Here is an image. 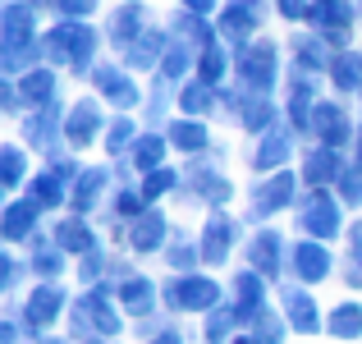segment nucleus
Returning a JSON list of instances; mask_svg holds the SVG:
<instances>
[{"instance_id":"nucleus-1","label":"nucleus","mask_w":362,"mask_h":344,"mask_svg":"<svg viewBox=\"0 0 362 344\" xmlns=\"http://www.w3.org/2000/svg\"><path fill=\"white\" fill-rule=\"evenodd\" d=\"M92 46H97V33H92L88 23H60L51 37H46V55L74 64V69H88Z\"/></svg>"},{"instance_id":"nucleus-2","label":"nucleus","mask_w":362,"mask_h":344,"mask_svg":"<svg viewBox=\"0 0 362 344\" xmlns=\"http://www.w3.org/2000/svg\"><path fill=\"white\" fill-rule=\"evenodd\" d=\"M165 299H170V308H179V312H202V308H211V303H221V285L206 280V275H184V280H170Z\"/></svg>"},{"instance_id":"nucleus-3","label":"nucleus","mask_w":362,"mask_h":344,"mask_svg":"<svg viewBox=\"0 0 362 344\" xmlns=\"http://www.w3.org/2000/svg\"><path fill=\"white\" fill-rule=\"evenodd\" d=\"M303 229L312 239H335L339 234V202L330 193H312L303 207Z\"/></svg>"},{"instance_id":"nucleus-4","label":"nucleus","mask_w":362,"mask_h":344,"mask_svg":"<svg viewBox=\"0 0 362 344\" xmlns=\"http://www.w3.org/2000/svg\"><path fill=\"white\" fill-rule=\"evenodd\" d=\"M293 188H298L293 170H280V175H271L266 184H257V193H252V216H271V212H280V207H289V202H293Z\"/></svg>"},{"instance_id":"nucleus-5","label":"nucleus","mask_w":362,"mask_h":344,"mask_svg":"<svg viewBox=\"0 0 362 344\" xmlns=\"http://www.w3.org/2000/svg\"><path fill=\"white\" fill-rule=\"evenodd\" d=\"M239 69H243L247 88L266 92V88L275 83V46H271V42H257V46H247V51H243V60H239Z\"/></svg>"},{"instance_id":"nucleus-6","label":"nucleus","mask_w":362,"mask_h":344,"mask_svg":"<svg viewBox=\"0 0 362 344\" xmlns=\"http://www.w3.org/2000/svg\"><path fill=\"white\" fill-rule=\"evenodd\" d=\"M97 129H101L97 101H78V106L69 110V120H64V138H69L74 147H88V142L97 138Z\"/></svg>"},{"instance_id":"nucleus-7","label":"nucleus","mask_w":362,"mask_h":344,"mask_svg":"<svg viewBox=\"0 0 362 344\" xmlns=\"http://www.w3.org/2000/svg\"><path fill=\"white\" fill-rule=\"evenodd\" d=\"M142 23H147V5H138V0L119 5L115 14H110V42H119V46H133V42L142 37Z\"/></svg>"},{"instance_id":"nucleus-8","label":"nucleus","mask_w":362,"mask_h":344,"mask_svg":"<svg viewBox=\"0 0 362 344\" xmlns=\"http://www.w3.org/2000/svg\"><path fill=\"white\" fill-rule=\"evenodd\" d=\"M64 308V294L55 289V285H42V289H33V299H28V326H51L55 317H60Z\"/></svg>"},{"instance_id":"nucleus-9","label":"nucleus","mask_w":362,"mask_h":344,"mask_svg":"<svg viewBox=\"0 0 362 344\" xmlns=\"http://www.w3.org/2000/svg\"><path fill=\"white\" fill-rule=\"evenodd\" d=\"M293 271H298V280H326L330 253L321 243H293Z\"/></svg>"},{"instance_id":"nucleus-10","label":"nucleus","mask_w":362,"mask_h":344,"mask_svg":"<svg viewBox=\"0 0 362 344\" xmlns=\"http://www.w3.org/2000/svg\"><path fill=\"white\" fill-rule=\"evenodd\" d=\"M129 243L138 248V253H156V248L165 243V216H160V212H142L138 221H133Z\"/></svg>"},{"instance_id":"nucleus-11","label":"nucleus","mask_w":362,"mask_h":344,"mask_svg":"<svg viewBox=\"0 0 362 344\" xmlns=\"http://www.w3.org/2000/svg\"><path fill=\"white\" fill-rule=\"evenodd\" d=\"M230 243H234V225L225 216H211L206 221V234H202V262H225L230 257Z\"/></svg>"},{"instance_id":"nucleus-12","label":"nucleus","mask_w":362,"mask_h":344,"mask_svg":"<svg viewBox=\"0 0 362 344\" xmlns=\"http://www.w3.org/2000/svg\"><path fill=\"white\" fill-rule=\"evenodd\" d=\"M284 312H289V321H293V331H303V336H312V331L321 326V317H317V303L308 299L303 289H284Z\"/></svg>"},{"instance_id":"nucleus-13","label":"nucleus","mask_w":362,"mask_h":344,"mask_svg":"<svg viewBox=\"0 0 362 344\" xmlns=\"http://www.w3.org/2000/svg\"><path fill=\"white\" fill-rule=\"evenodd\" d=\"M312 129L321 133L326 147H339V142L349 138V120H344V110H339V106H317V110H312Z\"/></svg>"},{"instance_id":"nucleus-14","label":"nucleus","mask_w":362,"mask_h":344,"mask_svg":"<svg viewBox=\"0 0 362 344\" xmlns=\"http://www.w3.org/2000/svg\"><path fill=\"white\" fill-rule=\"evenodd\" d=\"M252 23H257L252 0H239V5H230L221 14V33L230 37V42H247V37H252Z\"/></svg>"},{"instance_id":"nucleus-15","label":"nucleus","mask_w":362,"mask_h":344,"mask_svg":"<svg viewBox=\"0 0 362 344\" xmlns=\"http://www.w3.org/2000/svg\"><path fill=\"white\" fill-rule=\"evenodd\" d=\"M165 51H170V46H165V37H160V33H142L138 42L129 46V64H133V69H151V64H165Z\"/></svg>"},{"instance_id":"nucleus-16","label":"nucleus","mask_w":362,"mask_h":344,"mask_svg":"<svg viewBox=\"0 0 362 344\" xmlns=\"http://www.w3.org/2000/svg\"><path fill=\"white\" fill-rule=\"evenodd\" d=\"M78 308L92 317V326H97L101 336H115V331H119V317H115V308H110V294H106V289H92L88 299L78 303Z\"/></svg>"},{"instance_id":"nucleus-17","label":"nucleus","mask_w":362,"mask_h":344,"mask_svg":"<svg viewBox=\"0 0 362 344\" xmlns=\"http://www.w3.org/2000/svg\"><path fill=\"white\" fill-rule=\"evenodd\" d=\"M234 312H239V321H257V317H262V271H243L239 275V308H234Z\"/></svg>"},{"instance_id":"nucleus-18","label":"nucleus","mask_w":362,"mask_h":344,"mask_svg":"<svg viewBox=\"0 0 362 344\" xmlns=\"http://www.w3.org/2000/svg\"><path fill=\"white\" fill-rule=\"evenodd\" d=\"M303 175H308V184H330V179H344V170H339V156L335 147H317L308 156V166H303Z\"/></svg>"},{"instance_id":"nucleus-19","label":"nucleus","mask_w":362,"mask_h":344,"mask_svg":"<svg viewBox=\"0 0 362 344\" xmlns=\"http://www.w3.org/2000/svg\"><path fill=\"white\" fill-rule=\"evenodd\" d=\"M247 257H252V266L262 275H275V271H280V234L262 229V234L252 239V248H247Z\"/></svg>"},{"instance_id":"nucleus-20","label":"nucleus","mask_w":362,"mask_h":344,"mask_svg":"<svg viewBox=\"0 0 362 344\" xmlns=\"http://www.w3.org/2000/svg\"><path fill=\"white\" fill-rule=\"evenodd\" d=\"M37 212H42L37 202H9L5 207V221H0L5 239H28V234H33V225H37Z\"/></svg>"},{"instance_id":"nucleus-21","label":"nucleus","mask_w":362,"mask_h":344,"mask_svg":"<svg viewBox=\"0 0 362 344\" xmlns=\"http://www.w3.org/2000/svg\"><path fill=\"white\" fill-rule=\"evenodd\" d=\"M5 46H33V9L5 5Z\"/></svg>"},{"instance_id":"nucleus-22","label":"nucleus","mask_w":362,"mask_h":344,"mask_svg":"<svg viewBox=\"0 0 362 344\" xmlns=\"http://www.w3.org/2000/svg\"><path fill=\"white\" fill-rule=\"evenodd\" d=\"M97 88L106 92L115 106H138V88H133L119 69H110V64H106V69H97Z\"/></svg>"},{"instance_id":"nucleus-23","label":"nucleus","mask_w":362,"mask_h":344,"mask_svg":"<svg viewBox=\"0 0 362 344\" xmlns=\"http://www.w3.org/2000/svg\"><path fill=\"white\" fill-rule=\"evenodd\" d=\"M119 303L129 312H151V303H156V285L151 280H142V275H133V280H124V289H119Z\"/></svg>"},{"instance_id":"nucleus-24","label":"nucleus","mask_w":362,"mask_h":344,"mask_svg":"<svg viewBox=\"0 0 362 344\" xmlns=\"http://www.w3.org/2000/svg\"><path fill=\"white\" fill-rule=\"evenodd\" d=\"M55 243H60V253H92V229L83 221H60L55 225Z\"/></svg>"},{"instance_id":"nucleus-25","label":"nucleus","mask_w":362,"mask_h":344,"mask_svg":"<svg viewBox=\"0 0 362 344\" xmlns=\"http://www.w3.org/2000/svg\"><path fill=\"white\" fill-rule=\"evenodd\" d=\"M326 326H330V336H339V340H358L362 336V308L358 303H339Z\"/></svg>"},{"instance_id":"nucleus-26","label":"nucleus","mask_w":362,"mask_h":344,"mask_svg":"<svg viewBox=\"0 0 362 344\" xmlns=\"http://www.w3.org/2000/svg\"><path fill=\"white\" fill-rule=\"evenodd\" d=\"M284 156H289V133H266V142L257 147L252 166H257V170H280Z\"/></svg>"},{"instance_id":"nucleus-27","label":"nucleus","mask_w":362,"mask_h":344,"mask_svg":"<svg viewBox=\"0 0 362 344\" xmlns=\"http://www.w3.org/2000/svg\"><path fill=\"white\" fill-rule=\"evenodd\" d=\"M28 202H37L42 212H46V207H60V202H64V179L55 175V170L37 175V179H33V197H28Z\"/></svg>"},{"instance_id":"nucleus-28","label":"nucleus","mask_w":362,"mask_h":344,"mask_svg":"<svg viewBox=\"0 0 362 344\" xmlns=\"http://www.w3.org/2000/svg\"><path fill=\"white\" fill-rule=\"evenodd\" d=\"M101 188H106V170H83L78 188H74V212H92L101 197Z\"/></svg>"},{"instance_id":"nucleus-29","label":"nucleus","mask_w":362,"mask_h":344,"mask_svg":"<svg viewBox=\"0 0 362 344\" xmlns=\"http://www.w3.org/2000/svg\"><path fill=\"white\" fill-rule=\"evenodd\" d=\"M330 79H335V83H339L344 92L362 88V55H354V51L335 55V60H330Z\"/></svg>"},{"instance_id":"nucleus-30","label":"nucleus","mask_w":362,"mask_h":344,"mask_svg":"<svg viewBox=\"0 0 362 344\" xmlns=\"http://www.w3.org/2000/svg\"><path fill=\"white\" fill-rule=\"evenodd\" d=\"M170 142H175V147H184V151H202L211 138H206V129L197 120H179L175 129H170Z\"/></svg>"},{"instance_id":"nucleus-31","label":"nucleus","mask_w":362,"mask_h":344,"mask_svg":"<svg viewBox=\"0 0 362 344\" xmlns=\"http://www.w3.org/2000/svg\"><path fill=\"white\" fill-rule=\"evenodd\" d=\"M293 51H298V60L308 64V69H330V60H335V55L326 51V42H321V37H298V42H293Z\"/></svg>"},{"instance_id":"nucleus-32","label":"nucleus","mask_w":362,"mask_h":344,"mask_svg":"<svg viewBox=\"0 0 362 344\" xmlns=\"http://www.w3.org/2000/svg\"><path fill=\"white\" fill-rule=\"evenodd\" d=\"M23 97L51 106V97H55V74H51V69H33V74L23 79Z\"/></svg>"},{"instance_id":"nucleus-33","label":"nucleus","mask_w":362,"mask_h":344,"mask_svg":"<svg viewBox=\"0 0 362 344\" xmlns=\"http://www.w3.org/2000/svg\"><path fill=\"white\" fill-rule=\"evenodd\" d=\"M160 156H165V142L156 138V133H147V138H138V147H133V161H138V170H160Z\"/></svg>"},{"instance_id":"nucleus-34","label":"nucleus","mask_w":362,"mask_h":344,"mask_svg":"<svg viewBox=\"0 0 362 344\" xmlns=\"http://www.w3.org/2000/svg\"><path fill=\"white\" fill-rule=\"evenodd\" d=\"M225 69H230V55L221 51V46H206V55H202V83H221L225 79Z\"/></svg>"},{"instance_id":"nucleus-35","label":"nucleus","mask_w":362,"mask_h":344,"mask_svg":"<svg viewBox=\"0 0 362 344\" xmlns=\"http://www.w3.org/2000/svg\"><path fill=\"white\" fill-rule=\"evenodd\" d=\"M179 106H184L188 115L211 110V83H188V88H184V97H179Z\"/></svg>"},{"instance_id":"nucleus-36","label":"nucleus","mask_w":362,"mask_h":344,"mask_svg":"<svg viewBox=\"0 0 362 344\" xmlns=\"http://www.w3.org/2000/svg\"><path fill=\"white\" fill-rule=\"evenodd\" d=\"M0 179H5V188H18V179H23V151L18 147L0 151Z\"/></svg>"},{"instance_id":"nucleus-37","label":"nucleus","mask_w":362,"mask_h":344,"mask_svg":"<svg viewBox=\"0 0 362 344\" xmlns=\"http://www.w3.org/2000/svg\"><path fill=\"white\" fill-rule=\"evenodd\" d=\"M51 133H55V106H46L42 115H33V120H28V138H33L37 147H46V142H51Z\"/></svg>"},{"instance_id":"nucleus-38","label":"nucleus","mask_w":362,"mask_h":344,"mask_svg":"<svg viewBox=\"0 0 362 344\" xmlns=\"http://www.w3.org/2000/svg\"><path fill=\"white\" fill-rule=\"evenodd\" d=\"M271 101H266V97H252V101H247V106H243V124H247V129H271Z\"/></svg>"},{"instance_id":"nucleus-39","label":"nucleus","mask_w":362,"mask_h":344,"mask_svg":"<svg viewBox=\"0 0 362 344\" xmlns=\"http://www.w3.org/2000/svg\"><path fill=\"white\" fill-rule=\"evenodd\" d=\"M197 188H202V197H211V202H225V197H230V179L211 175V170H197Z\"/></svg>"},{"instance_id":"nucleus-40","label":"nucleus","mask_w":362,"mask_h":344,"mask_svg":"<svg viewBox=\"0 0 362 344\" xmlns=\"http://www.w3.org/2000/svg\"><path fill=\"white\" fill-rule=\"evenodd\" d=\"M188 64H193V51H188V46H170V51H165V64H160V69H165V79H184Z\"/></svg>"},{"instance_id":"nucleus-41","label":"nucleus","mask_w":362,"mask_h":344,"mask_svg":"<svg viewBox=\"0 0 362 344\" xmlns=\"http://www.w3.org/2000/svg\"><path fill=\"white\" fill-rule=\"evenodd\" d=\"M165 188H175V170H151V175L142 179V197H147V202H151V197H160Z\"/></svg>"},{"instance_id":"nucleus-42","label":"nucleus","mask_w":362,"mask_h":344,"mask_svg":"<svg viewBox=\"0 0 362 344\" xmlns=\"http://www.w3.org/2000/svg\"><path fill=\"white\" fill-rule=\"evenodd\" d=\"M33 266H37V271H42V275H60V266H64V257H60V253H55V248H42V253H37V257H33Z\"/></svg>"},{"instance_id":"nucleus-43","label":"nucleus","mask_w":362,"mask_h":344,"mask_svg":"<svg viewBox=\"0 0 362 344\" xmlns=\"http://www.w3.org/2000/svg\"><path fill=\"white\" fill-rule=\"evenodd\" d=\"M106 142H110V151L129 147V142H133V124L129 120H115V124H110V133H106Z\"/></svg>"},{"instance_id":"nucleus-44","label":"nucleus","mask_w":362,"mask_h":344,"mask_svg":"<svg viewBox=\"0 0 362 344\" xmlns=\"http://www.w3.org/2000/svg\"><path fill=\"white\" fill-rule=\"evenodd\" d=\"M179 33L188 37V42H206V23H202V14H188V18H179Z\"/></svg>"},{"instance_id":"nucleus-45","label":"nucleus","mask_w":362,"mask_h":344,"mask_svg":"<svg viewBox=\"0 0 362 344\" xmlns=\"http://www.w3.org/2000/svg\"><path fill=\"white\" fill-rule=\"evenodd\" d=\"M37 55V46H5V69L14 74V69H23L28 60Z\"/></svg>"},{"instance_id":"nucleus-46","label":"nucleus","mask_w":362,"mask_h":344,"mask_svg":"<svg viewBox=\"0 0 362 344\" xmlns=\"http://www.w3.org/2000/svg\"><path fill=\"white\" fill-rule=\"evenodd\" d=\"M55 9H60L64 18H83V14L97 9V0H55Z\"/></svg>"},{"instance_id":"nucleus-47","label":"nucleus","mask_w":362,"mask_h":344,"mask_svg":"<svg viewBox=\"0 0 362 344\" xmlns=\"http://www.w3.org/2000/svg\"><path fill=\"white\" fill-rule=\"evenodd\" d=\"M339 188H344V202H362V170H349L344 179H339Z\"/></svg>"},{"instance_id":"nucleus-48","label":"nucleus","mask_w":362,"mask_h":344,"mask_svg":"<svg viewBox=\"0 0 362 344\" xmlns=\"http://www.w3.org/2000/svg\"><path fill=\"white\" fill-rule=\"evenodd\" d=\"M234 321H239V312H216V317H211V321H206V336H211V340H221V336H225V331H230V326H234Z\"/></svg>"},{"instance_id":"nucleus-49","label":"nucleus","mask_w":362,"mask_h":344,"mask_svg":"<svg viewBox=\"0 0 362 344\" xmlns=\"http://www.w3.org/2000/svg\"><path fill=\"white\" fill-rule=\"evenodd\" d=\"M193 248H188V239H179L175 248H170V266H179V271H184V266H193Z\"/></svg>"},{"instance_id":"nucleus-50","label":"nucleus","mask_w":362,"mask_h":344,"mask_svg":"<svg viewBox=\"0 0 362 344\" xmlns=\"http://www.w3.org/2000/svg\"><path fill=\"white\" fill-rule=\"evenodd\" d=\"M257 326H262V344H280V321H275L271 312H262V317H257Z\"/></svg>"},{"instance_id":"nucleus-51","label":"nucleus","mask_w":362,"mask_h":344,"mask_svg":"<svg viewBox=\"0 0 362 344\" xmlns=\"http://www.w3.org/2000/svg\"><path fill=\"white\" fill-rule=\"evenodd\" d=\"M142 202H147V197H142V193H119V216H138L142 212Z\"/></svg>"},{"instance_id":"nucleus-52","label":"nucleus","mask_w":362,"mask_h":344,"mask_svg":"<svg viewBox=\"0 0 362 344\" xmlns=\"http://www.w3.org/2000/svg\"><path fill=\"white\" fill-rule=\"evenodd\" d=\"M280 14L284 18H308L312 5H308V0H280Z\"/></svg>"},{"instance_id":"nucleus-53","label":"nucleus","mask_w":362,"mask_h":344,"mask_svg":"<svg viewBox=\"0 0 362 344\" xmlns=\"http://www.w3.org/2000/svg\"><path fill=\"white\" fill-rule=\"evenodd\" d=\"M101 271V253H88V262H83V280H97Z\"/></svg>"},{"instance_id":"nucleus-54","label":"nucleus","mask_w":362,"mask_h":344,"mask_svg":"<svg viewBox=\"0 0 362 344\" xmlns=\"http://www.w3.org/2000/svg\"><path fill=\"white\" fill-rule=\"evenodd\" d=\"M349 239H354V257H358V266H362V221L349 229Z\"/></svg>"},{"instance_id":"nucleus-55","label":"nucleus","mask_w":362,"mask_h":344,"mask_svg":"<svg viewBox=\"0 0 362 344\" xmlns=\"http://www.w3.org/2000/svg\"><path fill=\"white\" fill-rule=\"evenodd\" d=\"M184 5L193 9V14H211V9H216V0H184Z\"/></svg>"},{"instance_id":"nucleus-56","label":"nucleus","mask_w":362,"mask_h":344,"mask_svg":"<svg viewBox=\"0 0 362 344\" xmlns=\"http://www.w3.org/2000/svg\"><path fill=\"white\" fill-rule=\"evenodd\" d=\"M0 285H14V262H9V257L0 262Z\"/></svg>"},{"instance_id":"nucleus-57","label":"nucleus","mask_w":362,"mask_h":344,"mask_svg":"<svg viewBox=\"0 0 362 344\" xmlns=\"http://www.w3.org/2000/svg\"><path fill=\"white\" fill-rule=\"evenodd\" d=\"M151 344H184V336H175V331H165V336H156Z\"/></svg>"},{"instance_id":"nucleus-58","label":"nucleus","mask_w":362,"mask_h":344,"mask_svg":"<svg viewBox=\"0 0 362 344\" xmlns=\"http://www.w3.org/2000/svg\"><path fill=\"white\" fill-rule=\"evenodd\" d=\"M234 344H262V340H257V336H243V340H234Z\"/></svg>"},{"instance_id":"nucleus-59","label":"nucleus","mask_w":362,"mask_h":344,"mask_svg":"<svg viewBox=\"0 0 362 344\" xmlns=\"http://www.w3.org/2000/svg\"><path fill=\"white\" fill-rule=\"evenodd\" d=\"M358 166H362V138H358Z\"/></svg>"},{"instance_id":"nucleus-60","label":"nucleus","mask_w":362,"mask_h":344,"mask_svg":"<svg viewBox=\"0 0 362 344\" xmlns=\"http://www.w3.org/2000/svg\"><path fill=\"white\" fill-rule=\"evenodd\" d=\"M42 344H60V340H42Z\"/></svg>"},{"instance_id":"nucleus-61","label":"nucleus","mask_w":362,"mask_h":344,"mask_svg":"<svg viewBox=\"0 0 362 344\" xmlns=\"http://www.w3.org/2000/svg\"><path fill=\"white\" fill-rule=\"evenodd\" d=\"M97 344H110V340H97Z\"/></svg>"}]
</instances>
